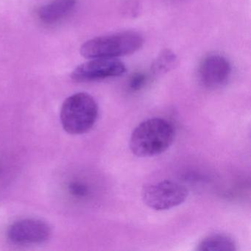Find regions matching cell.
Instances as JSON below:
<instances>
[{
    "instance_id": "obj_5",
    "label": "cell",
    "mask_w": 251,
    "mask_h": 251,
    "mask_svg": "<svg viewBox=\"0 0 251 251\" xmlns=\"http://www.w3.org/2000/svg\"><path fill=\"white\" fill-rule=\"evenodd\" d=\"M126 65L114 58H92L80 64L72 73V78L77 82H92L123 75Z\"/></svg>"
},
{
    "instance_id": "obj_6",
    "label": "cell",
    "mask_w": 251,
    "mask_h": 251,
    "mask_svg": "<svg viewBox=\"0 0 251 251\" xmlns=\"http://www.w3.org/2000/svg\"><path fill=\"white\" fill-rule=\"evenodd\" d=\"M51 227L48 223L34 218L23 219L13 223L8 230V238L17 245H37L50 237Z\"/></svg>"
},
{
    "instance_id": "obj_11",
    "label": "cell",
    "mask_w": 251,
    "mask_h": 251,
    "mask_svg": "<svg viewBox=\"0 0 251 251\" xmlns=\"http://www.w3.org/2000/svg\"><path fill=\"white\" fill-rule=\"evenodd\" d=\"M146 80V77L142 73H136L130 80V87L133 89H139L142 87Z\"/></svg>"
},
{
    "instance_id": "obj_8",
    "label": "cell",
    "mask_w": 251,
    "mask_h": 251,
    "mask_svg": "<svg viewBox=\"0 0 251 251\" xmlns=\"http://www.w3.org/2000/svg\"><path fill=\"white\" fill-rule=\"evenodd\" d=\"M75 4V0H55L42 7L38 15L43 23L53 24L68 16L74 9Z\"/></svg>"
},
{
    "instance_id": "obj_4",
    "label": "cell",
    "mask_w": 251,
    "mask_h": 251,
    "mask_svg": "<svg viewBox=\"0 0 251 251\" xmlns=\"http://www.w3.org/2000/svg\"><path fill=\"white\" fill-rule=\"evenodd\" d=\"M187 188L177 182L164 180L144 186V203L155 211L171 209L181 205L187 199Z\"/></svg>"
},
{
    "instance_id": "obj_7",
    "label": "cell",
    "mask_w": 251,
    "mask_h": 251,
    "mask_svg": "<svg viewBox=\"0 0 251 251\" xmlns=\"http://www.w3.org/2000/svg\"><path fill=\"white\" fill-rule=\"evenodd\" d=\"M231 73V66L227 58L218 54L205 57L198 70L200 81L205 87L215 89L226 83Z\"/></svg>"
},
{
    "instance_id": "obj_3",
    "label": "cell",
    "mask_w": 251,
    "mask_h": 251,
    "mask_svg": "<svg viewBox=\"0 0 251 251\" xmlns=\"http://www.w3.org/2000/svg\"><path fill=\"white\" fill-rule=\"evenodd\" d=\"M98 105L92 95L80 92L69 97L61 106V125L70 134H83L95 126L98 117Z\"/></svg>"
},
{
    "instance_id": "obj_9",
    "label": "cell",
    "mask_w": 251,
    "mask_h": 251,
    "mask_svg": "<svg viewBox=\"0 0 251 251\" xmlns=\"http://www.w3.org/2000/svg\"><path fill=\"white\" fill-rule=\"evenodd\" d=\"M236 245L230 236L214 233L202 239L197 246L199 251H235Z\"/></svg>"
},
{
    "instance_id": "obj_2",
    "label": "cell",
    "mask_w": 251,
    "mask_h": 251,
    "mask_svg": "<svg viewBox=\"0 0 251 251\" xmlns=\"http://www.w3.org/2000/svg\"><path fill=\"white\" fill-rule=\"evenodd\" d=\"M143 45V37L137 32H119L87 41L80 54L88 59L118 58L137 52Z\"/></svg>"
},
{
    "instance_id": "obj_1",
    "label": "cell",
    "mask_w": 251,
    "mask_h": 251,
    "mask_svg": "<svg viewBox=\"0 0 251 251\" xmlns=\"http://www.w3.org/2000/svg\"><path fill=\"white\" fill-rule=\"evenodd\" d=\"M174 127L167 120L152 118L139 125L132 133L130 149L138 157H152L165 152L174 142Z\"/></svg>"
},
{
    "instance_id": "obj_10",
    "label": "cell",
    "mask_w": 251,
    "mask_h": 251,
    "mask_svg": "<svg viewBox=\"0 0 251 251\" xmlns=\"http://www.w3.org/2000/svg\"><path fill=\"white\" fill-rule=\"evenodd\" d=\"M177 64L178 60L176 54L170 50L165 49L154 60L151 65V72L157 75L165 74L174 70Z\"/></svg>"
}]
</instances>
